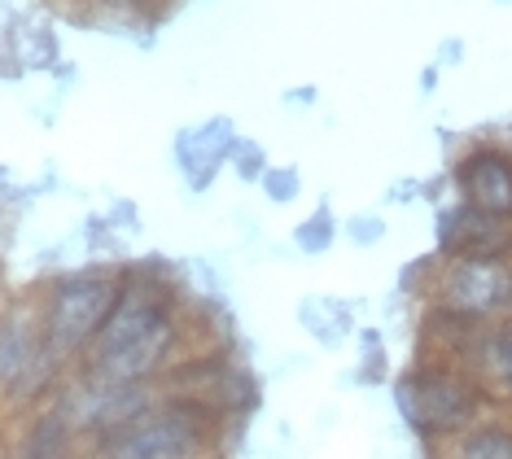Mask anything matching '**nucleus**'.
<instances>
[{"mask_svg": "<svg viewBox=\"0 0 512 459\" xmlns=\"http://www.w3.org/2000/svg\"><path fill=\"white\" fill-rule=\"evenodd\" d=\"M127 280L119 306L92 350L75 363L79 381L92 385H162L180 359L206 346H228L211 333V306L184 293L176 267L167 263H123Z\"/></svg>", "mask_w": 512, "mask_h": 459, "instance_id": "f257e3e1", "label": "nucleus"}, {"mask_svg": "<svg viewBox=\"0 0 512 459\" xmlns=\"http://www.w3.org/2000/svg\"><path fill=\"white\" fill-rule=\"evenodd\" d=\"M127 267L123 263H84V267H62L31 285V302L40 311V333L44 346L57 363L75 372V363L92 350L97 333L106 328L110 311L119 306Z\"/></svg>", "mask_w": 512, "mask_h": 459, "instance_id": "f03ea898", "label": "nucleus"}, {"mask_svg": "<svg viewBox=\"0 0 512 459\" xmlns=\"http://www.w3.org/2000/svg\"><path fill=\"white\" fill-rule=\"evenodd\" d=\"M394 407H399L403 425L421 438V446H442L482 416H491L495 398L486 385L456 359L412 355V363L390 381Z\"/></svg>", "mask_w": 512, "mask_h": 459, "instance_id": "7ed1b4c3", "label": "nucleus"}, {"mask_svg": "<svg viewBox=\"0 0 512 459\" xmlns=\"http://www.w3.org/2000/svg\"><path fill=\"white\" fill-rule=\"evenodd\" d=\"M71 381V368L57 363L44 346L40 311L31 293H9L0 302V420L31 416V411L49 407Z\"/></svg>", "mask_w": 512, "mask_h": 459, "instance_id": "20e7f679", "label": "nucleus"}, {"mask_svg": "<svg viewBox=\"0 0 512 459\" xmlns=\"http://www.w3.org/2000/svg\"><path fill=\"white\" fill-rule=\"evenodd\" d=\"M228 433L202 407L162 398L149 416L84 446V459H224Z\"/></svg>", "mask_w": 512, "mask_h": 459, "instance_id": "39448f33", "label": "nucleus"}, {"mask_svg": "<svg viewBox=\"0 0 512 459\" xmlns=\"http://www.w3.org/2000/svg\"><path fill=\"white\" fill-rule=\"evenodd\" d=\"M162 394L202 407L224 429H237L259 407V381H254L250 363L232 346H206L197 355L180 359L162 376Z\"/></svg>", "mask_w": 512, "mask_h": 459, "instance_id": "423d86ee", "label": "nucleus"}, {"mask_svg": "<svg viewBox=\"0 0 512 459\" xmlns=\"http://www.w3.org/2000/svg\"><path fill=\"white\" fill-rule=\"evenodd\" d=\"M421 306H442L473 324L508 320V263L495 258H438Z\"/></svg>", "mask_w": 512, "mask_h": 459, "instance_id": "0eeeda50", "label": "nucleus"}, {"mask_svg": "<svg viewBox=\"0 0 512 459\" xmlns=\"http://www.w3.org/2000/svg\"><path fill=\"white\" fill-rule=\"evenodd\" d=\"M162 398H167L162 385H92L71 372V381L57 394V403L66 407L71 425L79 429V438L88 446V442H101V438H110V433L127 429L132 420L149 416Z\"/></svg>", "mask_w": 512, "mask_h": 459, "instance_id": "6e6552de", "label": "nucleus"}, {"mask_svg": "<svg viewBox=\"0 0 512 459\" xmlns=\"http://www.w3.org/2000/svg\"><path fill=\"white\" fill-rule=\"evenodd\" d=\"M456 202L512 219V153L499 140H473L447 171Z\"/></svg>", "mask_w": 512, "mask_h": 459, "instance_id": "1a4fd4ad", "label": "nucleus"}, {"mask_svg": "<svg viewBox=\"0 0 512 459\" xmlns=\"http://www.w3.org/2000/svg\"><path fill=\"white\" fill-rule=\"evenodd\" d=\"M438 258H495L512 263V219L486 215L464 202H451L438 210Z\"/></svg>", "mask_w": 512, "mask_h": 459, "instance_id": "9d476101", "label": "nucleus"}, {"mask_svg": "<svg viewBox=\"0 0 512 459\" xmlns=\"http://www.w3.org/2000/svg\"><path fill=\"white\" fill-rule=\"evenodd\" d=\"M9 451L18 459H84V438L71 425L66 407L53 403L9 425Z\"/></svg>", "mask_w": 512, "mask_h": 459, "instance_id": "9b49d317", "label": "nucleus"}, {"mask_svg": "<svg viewBox=\"0 0 512 459\" xmlns=\"http://www.w3.org/2000/svg\"><path fill=\"white\" fill-rule=\"evenodd\" d=\"M232 145H237V132H232L228 119H215L206 127H197V132H184L180 136V171H184V184L193 188V193H206V188L215 184L219 167L228 162Z\"/></svg>", "mask_w": 512, "mask_h": 459, "instance_id": "f8f14e48", "label": "nucleus"}, {"mask_svg": "<svg viewBox=\"0 0 512 459\" xmlns=\"http://www.w3.org/2000/svg\"><path fill=\"white\" fill-rule=\"evenodd\" d=\"M464 368L486 385V394L495 398L499 411H512V324L508 320L486 324L482 337L473 341Z\"/></svg>", "mask_w": 512, "mask_h": 459, "instance_id": "ddd939ff", "label": "nucleus"}, {"mask_svg": "<svg viewBox=\"0 0 512 459\" xmlns=\"http://www.w3.org/2000/svg\"><path fill=\"white\" fill-rule=\"evenodd\" d=\"M425 459H512V411H491L442 446H425Z\"/></svg>", "mask_w": 512, "mask_h": 459, "instance_id": "4468645a", "label": "nucleus"}, {"mask_svg": "<svg viewBox=\"0 0 512 459\" xmlns=\"http://www.w3.org/2000/svg\"><path fill=\"white\" fill-rule=\"evenodd\" d=\"M298 324L307 328L324 350H342L346 337L355 333V311H351V302H342V298H302Z\"/></svg>", "mask_w": 512, "mask_h": 459, "instance_id": "2eb2a0df", "label": "nucleus"}, {"mask_svg": "<svg viewBox=\"0 0 512 459\" xmlns=\"http://www.w3.org/2000/svg\"><path fill=\"white\" fill-rule=\"evenodd\" d=\"M337 237H342V228H337L329 202H320L316 210H311V219H302L294 228V250L307 254V258H320V254L333 250Z\"/></svg>", "mask_w": 512, "mask_h": 459, "instance_id": "dca6fc26", "label": "nucleus"}, {"mask_svg": "<svg viewBox=\"0 0 512 459\" xmlns=\"http://www.w3.org/2000/svg\"><path fill=\"white\" fill-rule=\"evenodd\" d=\"M359 363H355V381L359 385H386L390 381V355L381 328H359Z\"/></svg>", "mask_w": 512, "mask_h": 459, "instance_id": "f3484780", "label": "nucleus"}, {"mask_svg": "<svg viewBox=\"0 0 512 459\" xmlns=\"http://www.w3.org/2000/svg\"><path fill=\"white\" fill-rule=\"evenodd\" d=\"M228 162H232V171L241 175V184H259V180H263V171L272 167V162H267V153H263V145H254V140H246V136H241L237 145H232Z\"/></svg>", "mask_w": 512, "mask_h": 459, "instance_id": "a211bd4d", "label": "nucleus"}, {"mask_svg": "<svg viewBox=\"0 0 512 459\" xmlns=\"http://www.w3.org/2000/svg\"><path fill=\"white\" fill-rule=\"evenodd\" d=\"M259 184H263L267 202H276V206L298 202V193H302V175H298V167H267Z\"/></svg>", "mask_w": 512, "mask_h": 459, "instance_id": "6ab92c4d", "label": "nucleus"}, {"mask_svg": "<svg viewBox=\"0 0 512 459\" xmlns=\"http://www.w3.org/2000/svg\"><path fill=\"white\" fill-rule=\"evenodd\" d=\"M381 237H386V219L372 215V210L346 219V241H351L355 250H372V245H381Z\"/></svg>", "mask_w": 512, "mask_h": 459, "instance_id": "aec40b11", "label": "nucleus"}, {"mask_svg": "<svg viewBox=\"0 0 512 459\" xmlns=\"http://www.w3.org/2000/svg\"><path fill=\"white\" fill-rule=\"evenodd\" d=\"M171 0H88V9L101 14H123V18H158Z\"/></svg>", "mask_w": 512, "mask_h": 459, "instance_id": "412c9836", "label": "nucleus"}, {"mask_svg": "<svg viewBox=\"0 0 512 459\" xmlns=\"http://www.w3.org/2000/svg\"><path fill=\"white\" fill-rule=\"evenodd\" d=\"M110 223H123V228H141V215H136V210L127 206V202H119V206H114V215H110Z\"/></svg>", "mask_w": 512, "mask_h": 459, "instance_id": "4be33fe9", "label": "nucleus"}, {"mask_svg": "<svg viewBox=\"0 0 512 459\" xmlns=\"http://www.w3.org/2000/svg\"><path fill=\"white\" fill-rule=\"evenodd\" d=\"M508 324H512V263H508Z\"/></svg>", "mask_w": 512, "mask_h": 459, "instance_id": "5701e85b", "label": "nucleus"}, {"mask_svg": "<svg viewBox=\"0 0 512 459\" xmlns=\"http://www.w3.org/2000/svg\"><path fill=\"white\" fill-rule=\"evenodd\" d=\"M5 438H9V425H5V420H0V446H5Z\"/></svg>", "mask_w": 512, "mask_h": 459, "instance_id": "b1692460", "label": "nucleus"}, {"mask_svg": "<svg viewBox=\"0 0 512 459\" xmlns=\"http://www.w3.org/2000/svg\"><path fill=\"white\" fill-rule=\"evenodd\" d=\"M57 5H88V0H57Z\"/></svg>", "mask_w": 512, "mask_h": 459, "instance_id": "393cba45", "label": "nucleus"}, {"mask_svg": "<svg viewBox=\"0 0 512 459\" xmlns=\"http://www.w3.org/2000/svg\"><path fill=\"white\" fill-rule=\"evenodd\" d=\"M0 302H5V298H0Z\"/></svg>", "mask_w": 512, "mask_h": 459, "instance_id": "a878e982", "label": "nucleus"}]
</instances>
